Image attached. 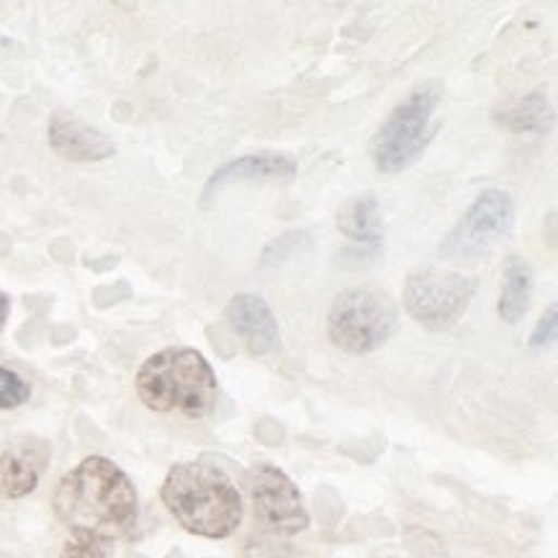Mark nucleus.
Segmentation results:
<instances>
[{
  "mask_svg": "<svg viewBox=\"0 0 558 558\" xmlns=\"http://www.w3.org/2000/svg\"><path fill=\"white\" fill-rule=\"evenodd\" d=\"M54 512L73 535L96 541H121L134 533L140 499L132 478L111 458L88 456L60 478L54 489Z\"/></svg>",
  "mask_w": 558,
  "mask_h": 558,
  "instance_id": "nucleus-1",
  "label": "nucleus"
},
{
  "mask_svg": "<svg viewBox=\"0 0 558 558\" xmlns=\"http://www.w3.org/2000/svg\"><path fill=\"white\" fill-rule=\"evenodd\" d=\"M160 499L183 531L211 541L238 533L245 514L232 476L206 461L175 463L162 482Z\"/></svg>",
  "mask_w": 558,
  "mask_h": 558,
  "instance_id": "nucleus-2",
  "label": "nucleus"
},
{
  "mask_svg": "<svg viewBox=\"0 0 558 558\" xmlns=\"http://www.w3.org/2000/svg\"><path fill=\"white\" fill-rule=\"evenodd\" d=\"M137 393L147 410L181 412L191 420H202L217 404L219 381L211 363L198 350L166 348L142 363Z\"/></svg>",
  "mask_w": 558,
  "mask_h": 558,
  "instance_id": "nucleus-3",
  "label": "nucleus"
},
{
  "mask_svg": "<svg viewBox=\"0 0 558 558\" xmlns=\"http://www.w3.org/2000/svg\"><path fill=\"white\" fill-rule=\"evenodd\" d=\"M399 327L397 302L374 286H353L335 296L327 314L332 345L350 355L374 353Z\"/></svg>",
  "mask_w": 558,
  "mask_h": 558,
  "instance_id": "nucleus-4",
  "label": "nucleus"
},
{
  "mask_svg": "<svg viewBox=\"0 0 558 558\" xmlns=\"http://www.w3.org/2000/svg\"><path fill=\"white\" fill-rule=\"evenodd\" d=\"M440 104V88L425 83L393 109L374 140V162L381 173H402L430 145L438 126L433 124Z\"/></svg>",
  "mask_w": 558,
  "mask_h": 558,
  "instance_id": "nucleus-5",
  "label": "nucleus"
},
{
  "mask_svg": "<svg viewBox=\"0 0 558 558\" xmlns=\"http://www.w3.org/2000/svg\"><path fill=\"white\" fill-rule=\"evenodd\" d=\"M476 278L446 268H417L407 276L404 310L427 330H450L469 310Z\"/></svg>",
  "mask_w": 558,
  "mask_h": 558,
  "instance_id": "nucleus-6",
  "label": "nucleus"
},
{
  "mask_svg": "<svg viewBox=\"0 0 558 558\" xmlns=\"http://www.w3.org/2000/svg\"><path fill=\"white\" fill-rule=\"evenodd\" d=\"M514 225V204L510 193L505 191H484L461 221L450 229L442 240L440 257L446 260H474L489 253L499 240L512 232Z\"/></svg>",
  "mask_w": 558,
  "mask_h": 558,
  "instance_id": "nucleus-7",
  "label": "nucleus"
},
{
  "mask_svg": "<svg viewBox=\"0 0 558 558\" xmlns=\"http://www.w3.org/2000/svg\"><path fill=\"white\" fill-rule=\"evenodd\" d=\"M247 495L257 522L276 538H289L310 527L302 492L274 463H257L247 471Z\"/></svg>",
  "mask_w": 558,
  "mask_h": 558,
  "instance_id": "nucleus-8",
  "label": "nucleus"
},
{
  "mask_svg": "<svg viewBox=\"0 0 558 558\" xmlns=\"http://www.w3.org/2000/svg\"><path fill=\"white\" fill-rule=\"evenodd\" d=\"M49 147L73 162H104L117 155L111 137L68 109H57L49 119Z\"/></svg>",
  "mask_w": 558,
  "mask_h": 558,
  "instance_id": "nucleus-9",
  "label": "nucleus"
},
{
  "mask_svg": "<svg viewBox=\"0 0 558 558\" xmlns=\"http://www.w3.org/2000/svg\"><path fill=\"white\" fill-rule=\"evenodd\" d=\"M227 325L232 332L245 342V348L253 355H268L278 348L281 330H278V319L274 310L263 296L255 293H238L229 299L225 310Z\"/></svg>",
  "mask_w": 558,
  "mask_h": 558,
  "instance_id": "nucleus-10",
  "label": "nucleus"
},
{
  "mask_svg": "<svg viewBox=\"0 0 558 558\" xmlns=\"http://www.w3.org/2000/svg\"><path fill=\"white\" fill-rule=\"evenodd\" d=\"M49 463V446L39 438H21L0 456V497L32 495Z\"/></svg>",
  "mask_w": 558,
  "mask_h": 558,
  "instance_id": "nucleus-11",
  "label": "nucleus"
},
{
  "mask_svg": "<svg viewBox=\"0 0 558 558\" xmlns=\"http://www.w3.org/2000/svg\"><path fill=\"white\" fill-rule=\"evenodd\" d=\"M296 175V160L281 153H257L242 155L238 160H229L206 183L204 196L225 189L232 183H253V181H291Z\"/></svg>",
  "mask_w": 558,
  "mask_h": 558,
  "instance_id": "nucleus-12",
  "label": "nucleus"
},
{
  "mask_svg": "<svg viewBox=\"0 0 558 558\" xmlns=\"http://www.w3.org/2000/svg\"><path fill=\"white\" fill-rule=\"evenodd\" d=\"M338 227L350 242L371 250V253H376V250L381 247L384 221L381 209H378V202L374 196L353 198V202L340 211Z\"/></svg>",
  "mask_w": 558,
  "mask_h": 558,
  "instance_id": "nucleus-13",
  "label": "nucleus"
},
{
  "mask_svg": "<svg viewBox=\"0 0 558 558\" xmlns=\"http://www.w3.org/2000/svg\"><path fill=\"white\" fill-rule=\"evenodd\" d=\"M554 106L543 90H533L497 111V121L512 134H546L554 126Z\"/></svg>",
  "mask_w": 558,
  "mask_h": 558,
  "instance_id": "nucleus-14",
  "label": "nucleus"
},
{
  "mask_svg": "<svg viewBox=\"0 0 558 558\" xmlns=\"http://www.w3.org/2000/svg\"><path fill=\"white\" fill-rule=\"evenodd\" d=\"M533 296V270L525 260H520L518 255H512L505 266V286L502 296H499V317L507 325H518V322L527 314Z\"/></svg>",
  "mask_w": 558,
  "mask_h": 558,
  "instance_id": "nucleus-15",
  "label": "nucleus"
},
{
  "mask_svg": "<svg viewBox=\"0 0 558 558\" xmlns=\"http://www.w3.org/2000/svg\"><path fill=\"white\" fill-rule=\"evenodd\" d=\"M32 397V386L13 368L0 366V410H16Z\"/></svg>",
  "mask_w": 558,
  "mask_h": 558,
  "instance_id": "nucleus-16",
  "label": "nucleus"
},
{
  "mask_svg": "<svg viewBox=\"0 0 558 558\" xmlns=\"http://www.w3.org/2000/svg\"><path fill=\"white\" fill-rule=\"evenodd\" d=\"M111 543L85 538V535H70V541L64 543L60 558H109Z\"/></svg>",
  "mask_w": 558,
  "mask_h": 558,
  "instance_id": "nucleus-17",
  "label": "nucleus"
},
{
  "mask_svg": "<svg viewBox=\"0 0 558 558\" xmlns=\"http://www.w3.org/2000/svg\"><path fill=\"white\" fill-rule=\"evenodd\" d=\"M556 330H558V317H556V304L548 306V312L543 314L538 325H535V332L531 338L533 348H546L556 340Z\"/></svg>",
  "mask_w": 558,
  "mask_h": 558,
  "instance_id": "nucleus-18",
  "label": "nucleus"
},
{
  "mask_svg": "<svg viewBox=\"0 0 558 558\" xmlns=\"http://www.w3.org/2000/svg\"><path fill=\"white\" fill-rule=\"evenodd\" d=\"M304 240V234H299V232H289V234H283V238H278L276 242H270V245L266 247V255H263V260L266 263H278V260H283L286 255L291 253L293 247L299 245V242Z\"/></svg>",
  "mask_w": 558,
  "mask_h": 558,
  "instance_id": "nucleus-19",
  "label": "nucleus"
},
{
  "mask_svg": "<svg viewBox=\"0 0 558 558\" xmlns=\"http://www.w3.org/2000/svg\"><path fill=\"white\" fill-rule=\"evenodd\" d=\"M245 558H293V550L274 541H257L245 548Z\"/></svg>",
  "mask_w": 558,
  "mask_h": 558,
  "instance_id": "nucleus-20",
  "label": "nucleus"
},
{
  "mask_svg": "<svg viewBox=\"0 0 558 558\" xmlns=\"http://www.w3.org/2000/svg\"><path fill=\"white\" fill-rule=\"evenodd\" d=\"M9 314H11V299L0 291V332H3L5 322H9Z\"/></svg>",
  "mask_w": 558,
  "mask_h": 558,
  "instance_id": "nucleus-21",
  "label": "nucleus"
},
{
  "mask_svg": "<svg viewBox=\"0 0 558 558\" xmlns=\"http://www.w3.org/2000/svg\"><path fill=\"white\" fill-rule=\"evenodd\" d=\"M0 558H9V556H3V554H0Z\"/></svg>",
  "mask_w": 558,
  "mask_h": 558,
  "instance_id": "nucleus-22",
  "label": "nucleus"
}]
</instances>
